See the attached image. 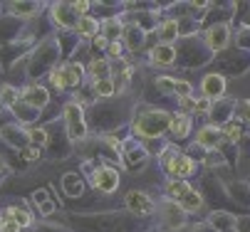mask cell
Masks as SVG:
<instances>
[{
    "label": "cell",
    "mask_w": 250,
    "mask_h": 232,
    "mask_svg": "<svg viewBox=\"0 0 250 232\" xmlns=\"http://www.w3.org/2000/svg\"><path fill=\"white\" fill-rule=\"evenodd\" d=\"M35 200H38V203H45V193H42V190L35 193Z\"/></svg>",
    "instance_id": "41"
},
{
    "label": "cell",
    "mask_w": 250,
    "mask_h": 232,
    "mask_svg": "<svg viewBox=\"0 0 250 232\" xmlns=\"http://www.w3.org/2000/svg\"><path fill=\"white\" fill-rule=\"evenodd\" d=\"M75 27H77V32H80L82 37H97V32H99V22L94 18H89V15L87 18H80Z\"/></svg>",
    "instance_id": "12"
},
{
    "label": "cell",
    "mask_w": 250,
    "mask_h": 232,
    "mask_svg": "<svg viewBox=\"0 0 250 232\" xmlns=\"http://www.w3.org/2000/svg\"><path fill=\"white\" fill-rule=\"evenodd\" d=\"M168 128H171V134H173V136L184 139V136H188V131H191V119H188L186 114H176V116H171Z\"/></svg>",
    "instance_id": "11"
},
{
    "label": "cell",
    "mask_w": 250,
    "mask_h": 232,
    "mask_svg": "<svg viewBox=\"0 0 250 232\" xmlns=\"http://www.w3.org/2000/svg\"><path fill=\"white\" fill-rule=\"evenodd\" d=\"M166 151H168V153L161 156V161H164V165H166V171H168L171 176H176L178 180L188 178V176L193 173V168H196V163H193L188 156H181V153L173 151V148H166Z\"/></svg>",
    "instance_id": "2"
},
{
    "label": "cell",
    "mask_w": 250,
    "mask_h": 232,
    "mask_svg": "<svg viewBox=\"0 0 250 232\" xmlns=\"http://www.w3.org/2000/svg\"><path fill=\"white\" fill-rule=\"evenodd\" d=\"M94 47H109V42H106L104 35H97V37H94Z\"/></svg>",
    "instance_id": "38"
},
{
    "label": "cell",
    "mask_w": 250,
    "mask_h": 232,
    "mask_svg": "<svg viewBox=\"0 0 250 232\" xmlns=\"http://www.w3.org/2000/svg\"><path fill=\"white\" fill-rule=\"evenodd\" d=\"M50 82H52V87H55V89H64V84H62V77H60V72H52V74H50Z\"/></svg>",
    "instance_id": "35"
},
{
    "label": "cell",
    "mask_w": 250,
    "mask_h": 232,
    "mask_svg": "<svg viewBox=\"0 0 250 232\" xmlns=\"http://www.w3.org/2000/svg\"><path fill=\"white\" fill-rule=\"evenodd\" d=\"M13 10H18V15H32L35 10H38V5L35 3H15Z\"/></svg>",
    "instance_id": "27"
},
{
    "label": "cell",
    "mask_w": 250,
    "mask_h": 232,
    "mask_svg": "<svg viewBox=\"0 0 250 232\" xmlns=\"http://www.w3.org/2000/svg\"><path fill=\"white\" fill-rule=\"evenodd\" d=\"M218 141H221V131L216 126H203L198 131V146H203V148H218Z\"/></svg>",
    "instance_id": "10"
},
{
    "label": "cell",
    "mask_w": 250,
    "mask_h": 232,
    "mask_svg": "<svg viewBox=\"0 0 250 232\" xmlns=\"http://www.w3.org/2000/svg\"><path fill=\"white\" fill-rule=\"evenodd\" d=\"M188 190H191V185H188L186 180H171V183H168V195L173 197V200H181Z\"/></svg>",
    "instance_id": "18"
},
{
    "label": "cell",
    "mask_w": 250,
    "mask_h": 232,
    "mask_svg": "<svg viewBox=\"0 0 250 232\" xmlns=\"http://www.w3.org/2000/svg\"><path fill=\"white\" fill-rule=\"evenodd\" d=\"M206 37H208V47L210 50H223L228 45V27L226 25H213Z\"/></svg>",
    "instance_id": "8"
},
{
    "label": "cell",
    "mask_w": 250,
    "mask_h": 232,
    "mask_svg": "<svg viewBox=\"0 0 250 232\" xmlns=\"http://www.w3.org/2000/svg\"><path fill=\"white\" fill-rule=\"evenodd\" d=\"M126 208L139 213V215H149L154 213V203H151V197L144 195V193H139V190H131L126 193Z\"/></svg>",
    "instance_id": "6"
},
{
    "label": "cell",
    "mask_w": 250,
    "mask_h": 232,
    "mask_svg": "<svg viewBox=\"0 0 250 232\" xmlns=\"http://www.w3.org/2000/svg\"><path fill=\"white\" fill-rule=\"evenodd\" d=\"M221 136H226L228 141H238V139H240V126H238L235 121H228V124L223 126V131H221Z\"/></svg>",
    "instance_id": "24"
},
{
    "label": "cell",
    "mask_w": 250,
    "mask_h": 232,
    "mask_svg": "<svg viewBox=\"0 0 250 232\" xmlns=\"http://www.w3.org/2000/svg\"><path fill=\"white\" fill-rule=\"evenodd\" d=\"M238 116H240L245 124H250V99H245V102L238 104Z\"/></svg>",
    "instance_id": "28"
},
{
    "label": "cell",
    "mask_w": 250,
    "mask_h": 232,
    "mask_svg": "<svg viewBox=\"0 0 250 232\" xmlns=\"http://www.w3.org/2000/svg\"><path fill=\"white\" fill-rule=\"evenodd\" d=\"M126 45H129V50H139L141 45H144V32H141L136 25H131V27H126Z\"/></svg>",
    "instance_id": "16"
},
{
    "label": "cell",
    "mask_w": 250,
    "mask_h": 232,
    "mask_svg": "<svg viewBox=\"0 0 250 232\" xmlns=\"http://www.w3.org/2000/svg\"><path fill=\"white\" fill-rule=\"evenodd\" d=\"M8 220L18 222V225H20V230H22V227H27V225L32 222V215H30L27 210H20V208H10V210H8Z\"/></svg>",
    "instance_id": "17"
},
{
    "label": "cell",
    "mask_w": 250,
    "mask_h": 232,
    "mask_svg": "<svg viewBox=\"0 0 250 232\" xmlns=\"http://www.w3.org/2000/svg\"><path fill=\"white\" fill-rule=\"evenodd\" d=\"M89 74L94 77V82L109 79V62H106V59H92L89 62Z\"/></svg>",
    "instance_id": "13"
},
{
    "label": "cell",
    "mask_w": 250,
    "mask_h": 232,
    "mask_svg": "<svg viewBox=\"0 0 250 232\" xmlns=\"http://www.w3.org/2000/svg\"><path fill=\"white\" fill-rule=\"evenodd\" d=\"M20 99L30 109H42L50 102V91L45 87H27L25 91H20Z\"/></svg>",
    "instance_id": "5"
},
{
    "label": "cell",
    "mask_w": 250,
    "mask_h": 232,
    "mask_svg": "<svg viewBox=\"0 0 250 232\" xmlns=\"http://www.w3.org/2000/svg\"><path fill=\"white\" fill-rule=\"evenodd\" d=\"M3 107H5V104H3V99H0V109H3Z\"/></svg>",
    "instance_id": "43"
},
{
    "label": "cell",
    "mask_w": 250,
    "mask_h": 232,
    "mask_svg": "<svg viewBox=\"0 0 250 232\" xmlns=\"http://www.w3.org/2000/svg\"><path fill=\"white\" fill-rule=\"evenodd\" d=\"M178 203H181V210H184V213H193V210H198V208H201V203H203V200H201L198 190H188V193H186Z\"/></svg>",
    "instance_id": "15"
},
{
    "label": "cell",
    "mask_w": 250,
    "mask_h": 232,
    "mask_svg": "<svg viewBox=\"0 0 250 232\" xmlns=\"http://www.w3.org/2000/svg\"><path fill=\"white\" fill-rule=\"evenodd\" d=\"M67 10H69V5H55V18H57V22H60L62 27L72 25V20L67 18Z\"/></svg>",
    "instance_id": "26"
},
{
    "label": "cell",
    "mask_w": 250,
    "mask_h": 232,
    "mask_svg": "<svg viewBox=\"0 0 250 232\" xmlns=\"http://www.w3.org/2000/svg\"><path fill=\"white\" fill-rule=\"evenodd\" d=\"M106 32H109V35L114 37V35H119V30H122V25H119V20H106Z\"/></svg>",
    "instance_id": "32"
},
{
    "label": "cell",
    "mask_w": 250,
    "mask_h": 232,
    "mask_svg": "<svg viewBox=\"0 0 250 232\" xmlns=\"http://www.w3.org/2000/svg\"><path fill=\"white\" fill-rule=\"evenodd\" d=\"M25 158H27V161H38V158H40V148H35V146L27 148V151H25Z\"/></svg>",
    "instance_id": "36"
},
{
    "label": "cell",
    "mask_w": 250,
    "mask_h": 232,
    "mask_svg": "<svg viewBox=\"0 0 250 232\" xmlns=\"http://www.w3.org/2000/svg\"><path fill=\"white\" fill-rule=\"evenodd\" d=\"M27 139L35 143V148L45 146V143H47V131H45V128H30V131H27Z\"/></svg>",
    "instance_id": "22"
},
{
    "label": "cell",
    "mask_w": 250,
    "mask_h": 232,
    "mask_svg": "<svg viewBox=\"0 0 250 232\" xmlns=\"http://www.w3.org/2000/svg\"><path fill=\"white\" fill-rule=\"evenodd\" d=\"M164 213H166L171 227H178V225L184 222V210H178L176 205H164Z\"/></svg>",
    "instance_id": "20"
},
{
    "label": "cell",
    "mask_w": 250,
    "mask_h": 232,
    "mask_svg": "<svg viewBox=\"0 0 250 232\" xmlns=\"http://www.w3.org/2000/svg\"><path fill=\"white\" fill-rule=\"evenodd\" d=\"M0 171H5V161L3 158H0Z\"/></svg>",
    "instance_id": "42"
},
{
    "label": "cell",
    "mask_w": 250,
    "mask_h": 232,
    "mask_svg": "<svg viewBox=\"0 0 250 232\" xmlns=\"http://www.w3.org/2000/svg\"><path fill=\"white\" fill-rule=\"evenodd\" d=\"M198 114H208V109H210V99H206V96H201V99H196V107H193Z\"/></svg>",
    "instance_id": "30"
},
{
    "label": "cell",
    "mask_w": 250,
    "mask_h": 232,
    "mask_svg": "<svg viewBox=\"0 0 250 232\" xmlns=\"http://www.w3.org/2000/svg\"><path fill=\"white\" fill-rule=\"evenodd\" d=\"M106 143H109L112 148H117V151H122V143H119L117 139H112V136H109V139H106Z\"/></svg>",
    "instance_id": "40"
},
{
    "label": "cell",
    "mask_w": 250,
    "mask_h": 232,
    "mask_svg": "<svg viewBox=\"0 0 250 232\" xmlns=\"http://www.w3.org/2000/svg\"><path fill=\"white\" fill-rule=\"evenodd\" d=\"M178 96H181V99H188L191 96V84L188 82H176V89H173Z\"/></svg>",
    "instance_id": "29"
},
{
    "label": "cell",
    "mask_w": 250,
    "mask_h": 232,
    "mask_svg": "<svg viewBox=\"0 0 250 232\" xmlns=\"http://www.w3.org/2000/svg\"><path fill=\"white\" fill-rule=\"evenodd\" d=\"M52 210H55V205H52V203H47V200H45V203H42V215H50V213H52Z\"/></svg>",
    "instance_id": "39"
},
{
    "label": "cell",
    "mask_w": 250,
    "mask_h": 232,
    "mask_svg": "<svg viewBox=\"0 0 250 232\" xmlns=\"http://www.w3.org/2000/svg\"><path fill=\"white\" fill-rule=\"evenodd\" d=\"M203 91H206V99L223 96V91H226V79L218 77V74H208V77L203 79Z\"/></svg>",
    "instance_id": "9"
},
{
    "label": "cell",
    "mask_w": 250,
    "mask_h": 232,
    "mask_svg": "<svg viewBox=\"0 0 250 232\" xmlns=\"http://www.w3.org/2000/svg\"><path fill=\"white\" fill-rule=\"evenodd\" d=\"M151 57H154L156 64H171V62L176 59V52H173L171 45H159V47L151 52Z\"/></svg>",
    "instance_id": "14"
},
{
    "label": "cell",
    "mask_w": 250,
    "mask_h": 232,
    "mask_svg": "<svg viewBox=\"0 0 250 232\" xmlns=\"http://www.w3.org/2000/svg\"><path fill=\"white\" fill-rule=\"evenodd\" d=\"M0 232H20V225L13 222V220H5L3 225H0Z\"/></svg>",
    "instance_id": "34"
},
{
    "label": "cell",
    "mask_w": 250,
    "mask_h": 232,
    "mask_svg": "<svg viewBox=\"0 0 250 232\" xmlns=\"http://www.w3.org/2000/svg\"><path fill=\"white\" fill-rule=\"evenodd\" d=\"M0 99H3V104H15L20 99V91H15L13 87H3L0 89Z\"/></svg>",
    "instance_id": "25"
},
{
    "label": "cell",
    "mask_w": 250,
    "mask_h": 232,
    "mask_svg": "<svg viewBox=\"0 0 250 232\" xmlns=\"http://www.w3.org/2000/svg\"><path fill=\"white\" fill-rule=\"evenodd\" d=\"M92 185L102 193H114L119 185V173L114 168H109V165H102V168H97L92 173Z\"/></svg>",
    "instance_id": "4"
},
{
    "label": "cell",
    "mask_w": 250,
    "mask_h": 232,
    "mask_svg": "<svg viewBox=\"0 0 250 232\" xmlns=\"http://www.w3.org/2000/svg\"><path fill=\"white\" fill-rule=\"evenodd\" d=\"M176 35H178V22H176V20H168V22L161 25V40L168 42V40H173Z\"/></svg>",
    "instance_id": "23"
},
{
    "label": "cell",
    "mask_w": 250,
    "mask_h": 232,
    "mask_svg": "<svg viewBox=\"0 0 250 232\" xmlns=\"http://www.w3.org/2000/svg\"><path fill=\"white\" fill-rule=\"evenodd\" d=\"M94 94H97V96H112V94H114V82H112V79H99V82H94Z\"/></svg>",
    "instance_id": "21"
},
{
    "label": "cell",
    "mask_w": 250,
    "mask_h": 232,
    "mask_svg": "<svg viewBox=\"0 0 250 232\" xmlns=\"http://www.w3.org/2000/svg\"><path fill=\"white\" fill-rule=\"evenodd\" d=\"M64 124H67V134H69V139H72V141L84 139L87 126H84V114H82V107L80 104L69 102L64 107Z\"/></svg>",
    "instance_id": "3"
},
{
    "label": "cell",
    "mask_w": 250,
    "mask_h": 232,
    "mask_svg": "<svg viewBox=\"0 0 250 232\" xmlns=\"http://www.w3.org/2000/svg\"><path fill=\"white\" fill-rule=\"evenodd\" d=\"M171 116L166 111H156V109H146L134 119V131L141 136H161L164 131H168Z\"/></svg>",
    "instance_id": "1"
},
{
    "label": "cell",
    "mask_w": 250,
    "mask_h": 232,
    "mask_svg": "<svg viewBox=\"0 0 250 232\" xmlns=\"http://www.w3.org/2000/svg\"><path fill=\"white\" fill-rule=\"evenodd\" d=\"M62 183H64V188H67L69 195H80V193H82V180H80L77 173H67Z\"/></svg>",
    "instance_id": "19"
},
{
    "label": "cell",
    "mask_w": 250,
    "mask_h": 232,
    "mask_svg": "<svg viewBox=\"0 0 250 232\" xmlns=\"http://www.w3.org/2000/svg\"><path fill=\"white\" fill-rule=\"evenodd\" d=\"M60 72V77H62V84H64V89L67 87H77L80 82H82V64H64V67H60L57 70Z\"/></svg>",
    "instance_id": "7"
},
{
    "label": "cell",
    "mask_w": 250,
    "mask_h": 232,
    "mask_svg": "<svg viewBox=\"0 0 250 232\" xmlns=\"http://www.w3.org/2000/svg\"><path fill=\"white\" fill-rule=\"evenodd\" d=\"M69 8H72V10H75V15H80V18H87V10H89V3H84V0H82V3H72V5H69Z\"/></svg>",
    "instance_id": "31"
},
{
    "label": "cell",
    "mask_w": 250,
    "mask_h": 232,
    "mask_svg": "<svg viewBox=\"0 0 250 232\" xmlns=\"http://www.w3.org/2000/svg\"><path fill=\"white\" fill-rule=\"evenodd\" d=\"M156 84H159V87H161V89H166V91H168V94H171V91H173V89H176V82H173V79H168V77H161V79H159V82H156Z\"/></svg>",
    "instance_id": "33"
},
{
    "label": "cell",
    "mask_w": 250,
    "mask_h": 232,
    "mask_svg": "<svg viewBox=\"0 0 250 232\" xmlns=\"http://www.w3.org/2000/svg\"><path fill=\"white\" fill-rule=\"evenodd\" d=\"M109 54H112V57H122V45H119V42H112V45H109Z\"/></svg>",
    "instance_id": "37"
}]
</instances>
